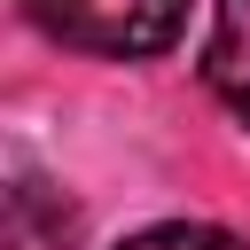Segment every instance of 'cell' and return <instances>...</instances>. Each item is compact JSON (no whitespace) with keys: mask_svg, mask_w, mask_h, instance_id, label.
<instances>
[{"mask_svg":"<svg viewBox=\"0 0 250 250\" xmlns=\"http://www.w3.org/2000/svg\"><path fill=\"white\" fill-rule=\"evenodd\" d=\"M31 23L78 55H117V62H141V55H164L188 23V0H23Z\"/></svg>","mask_w":250,"mask_h":250,"instance_id":"obj_1","label":"cell"},{"mask_svg":"<svg viewBox=\"0 0 250 250\" xmlns=\"http://www.w3.org/2000/svg\"><path fill=\"white\" fill-rule=\"evenodd\" d=\"M203 78H211V94H219V102L250 125V0H219V8H211Z\"/></svg>","mask_w":250,"mask_h":250,"instance_id":"obj_2","label":"cell"},{"mask_svg":"<svg viewBox=\"0 0 250 250\" xmlns=\"http://www.w3.org/2000/svg\"><path fill=\"white\" fill-rule=\"evenodd\" d=\"M78 242V211L62 195H47L39 180L8 188V250H70Z\"/></svg>","mask_w":250,"mask_h":250,"instance_id":"obj_3","label":"cell"},{"mask_svg":"<svg viewBox=\"0 0 250 250\" xmlns=\"http://www.w3.org/2000/svg\"><path fill=\"white\" fill-rule=\"evenodd\" d=\"M125 250H242L227 227H195V219H172V227H148V234H133Z\"/></svg>","mask_w":250,"mask_h":250,"instance_id":"obj_4","label":"cell"}]
</instances>
